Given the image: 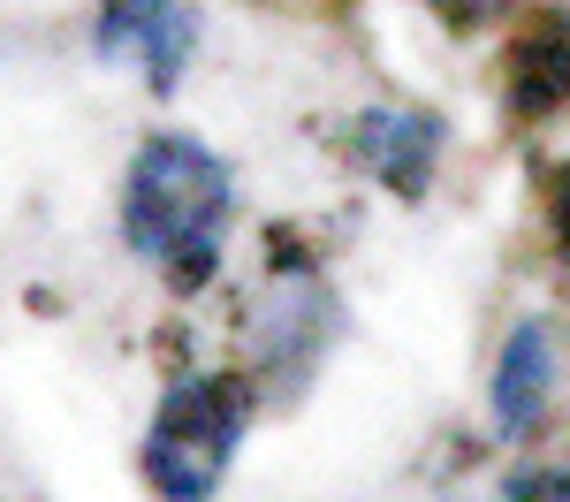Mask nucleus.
I'll return each mask as SVG.
<instances>
[{"label": "nucleus", "instance_id": "1", "mask_svg": "<svg viewBox=\"0 0 570 502\" xmlns=\"http://www.w3.org/2000/svg\"><path fill=\"white\" fill-rule=\"evenodd\" d=\"M236 214V183L198 137H145L122 183V228L130 252L153 259L176 289H206L220 267V236Z\"/></svg>", "mask_w": 570, "mask_h": 502}, {"label": "nucleus", "instance_id": "2", "mask_svg": "<svg viewBox=\"0 0 570 502\" xmlns=\"http://www.w3.org/2000/svg\"><path fill=\"white\" fill-rule=\"evenodd\" d=\"M252 426V381L244 373H190L168 388V404L145 434V480L160 502H214L228 456Z\"/></svg>", "mask_w": 570, "mask_h": 502}, {"label": "nucleus", "instance_id": "3", "mask_svg": "<svg viewBox=\"0 0 570 502\" xmlns=\"http://www.w3.org/2000/svg\"><path fill=\"white\" fill-rule=\"evenodd\" d=\"M99 53L137 69L153 91H176L190 53H198V23L183 0H107L99 8Z\"/></svg>", "mask_w": 570, "mask_h": 502}, {"label": "nucleus", "instance_id": "4", "mask_svg": "<svg viewBox=\"0 0 570 502\" xmlns=\"http://www.w3.org/2000/svg\"><path fill=\"white\" fill-rule=\"evenodd\" d=\"M351 160L365 168L373 183H389L403 198H419L434 183V160H441V115L426 107H365L351 122Z\"/></svg>", "mask_w": 570, "mask_h": 502}, {"label": "nucleus", "instance_id": "5", "mask_svg": "<svg viewBox=\"0 0 570 502\" xmlns=\"http://www.w3.org/2000/svg\"><path fill=\"white\" fill-rule=\"evenodd\" d=\"M510 107L525 122L570 107V16L563 8H540L525 31L510 39Z\"/></svg>", "mask_w": 570, "mask_h": 502}, {"label": "nucleus", "instance_id": "6", "mask_svg": "<svg viewBox=\"0 0 570 502\" xmlns=\"http://www.w3.org/2000/svg\"><path fill=\"white\" fill-rule=\"evenodd\" d=\"M548 396H556V343L548 327H510L502 358H494V426L502 434H532L548 419Z\"/></svg>", "mask_w": 570, "mask_h": 502}, {"label": "nucleus", "instance_id": "7", "mask_svg": "<svg viewBox=\"0 0 570 502\" xmlns=\"http://www.w3.org/2000/svg\"><path fill=\"white\" fill-rule=\"evenodd\" d=\"M320 335H327V289H320L305 267L274 274L266 297H259V351L266 358H282V351H320Z\"/></svg>", "mask_w": 570, "mask_h": 502}, {"label": "nucleus", "instance_id": "8", "mask_svg": "<svg viewBox=\"0 0 570 502\" xmlns=\"http://www.w3.org/2000/svg\"><path fill=\"white\" fill-rule=\"evenodd\" d=\"M540 198H548V236H556V259L570 267V160H556V168H548Z\"/></svg>", "mask_w": 570, "mask_h": 502}, {"label": "nucleus", "instance_id": "9", "mask_svg": "<svg viewBox=\"0 0 570 502\" xmlns=\"http://www.w3.org/2000/svg\"><path fill=\"white\" fill-rule=\"evenodd\" d=\"M426 8H434L449 31H487V23H494L510 0H426Z\"/></svg>", "mask_w": 570, "mask_h": 502}, {"label": "nucleus", "instance_id": "10", "mask_svg": "<svg viewBox=\"0 0 570 502\" xmlns=\"http://www.w3.org/2000/svg\"><path fill=\"white\" fill-rule=\"evenodd\" d=\"M502 502H570V472H518Z\"/></svg>", "mask_w": 570, "mask_h": 502}]
</instances>
